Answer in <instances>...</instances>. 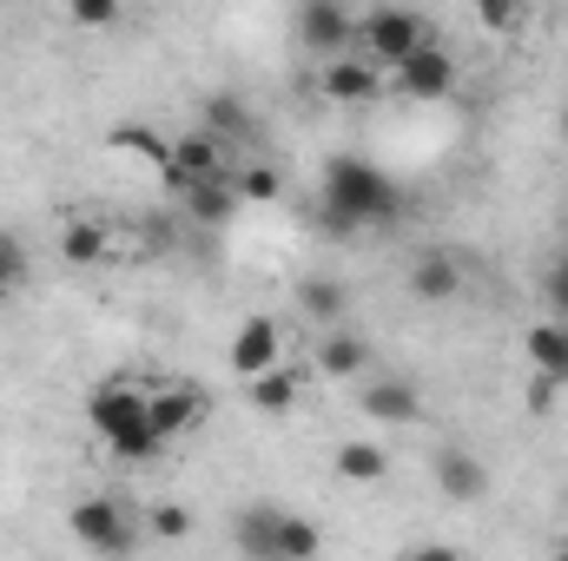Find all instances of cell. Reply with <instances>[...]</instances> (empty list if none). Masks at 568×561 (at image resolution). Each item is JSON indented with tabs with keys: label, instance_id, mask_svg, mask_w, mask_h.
<instances>
[{
	"label": "cell",
	"instance_id": "6da1fadb",
	"mask_svg": "<svg viewBox=\"0 0 568 561\" xmlns=\"http://www.w3.org/2000/svg\"><path fill=\"white\" fill-rule=\"evenodd\" d=\"M404 198L397 185L384 178V165L357 159V152H337L324 165V225L331 232H371V225H397Z\"/></svg>",
	"mask_w": 568,
	"mask_h": 561
},
{
	"label": "cell",
	"instance_id": "7a4b0ae2",
	"mask_svg": "<svg viewBox=\"0 0 568 561\" xmlns=\"http://www.w3.org/2000/svg\"><path fill=\"white\" fill-rule=\"evenodd\" d=\"M424 40H436V27H429L417 7H377V13H364V20H357V47H364L384 73H390L397 60H410Z\"/></svg>",
	"mask_w": 568,
	"mask_h": 561
},
{
	"label": "cell",
	"instance_id": "3957f363",
	"mask_svg": "<svg viewBox=\"0 0 568 561\" xmlns=\"http://www.w3.org/2000/svg\"><path fill=\"white\" fill-rule=\"evenodd\" d=\"M159 178L185 198L192 185H212V178H232V152H225V140L212 133V126H199V133H185V140H172V152H165V165H159Z\"/></svg>",
	"mask_w": 568,
	"mask_h": 561
},
{
	"label": "cell",
	"instance_id": "277c9868",
	"mask_svg": "<svg viewBox=\"0 0 568 561\" xmlns=\"http://www.w3.org/2000/svg\"><path fill=\"white\" fill-rule=\"evenodd\" d=\"M67 522H73V542L93 549V555H133V542H140L126 502H113V496H87V502H73Z\"/></svg>",
	"mask_w": 568,
	"mask_h": 561
},
{
	"label": "cell",
	"instance_id": "5b68a950",
	"mask_svg": "<svg viewBox=\"0 0 568 561\" xmlns=\"http://www.w3.org/2000/svg\"><path fill=\"white\" fill-rule=\"evenodd\" d=\"M390 93H404V100H449L456 93V53L443 47V40H424L410 60H397L390 67Z\"/></svg>",
	"mask_w": 568,
	"mask_h": 561
},
{
	"label": "cell",
	"instance_id": "8992f818",
	"mask_svg": "<svg viewBox=\"0 0 568 561\" xmlns=\"http://www.w3.org/2000/svg\"><path fill=\"white\" fill-rule=\"evenodd\" d=\"M317 86H324V100L331 106H371L377 93H384V67L371 60V53H331L324 60V73H317Z\"/></svg>",
	"mask_w": 568,
	"mask_h": 561
},
{
	"label": "cell",
	"instance_id": "52a82bcc",
	"mask_svg": "<svg viewBox=\"0 0 568 561\" xmlns=\"http://www.w3.org/2000/svg\"><path fill=\"white\" fill-rule=\"evenodd\" d=\"M297 40H304V53L331 60V53L357 47V13L344 0H304L297 7Z\"/></svg>",
	"mask_w": 568,
	"mask_h": 561
},
{
	"label": "cell",
	"instance_id": "ba28073f",
	"mask_svg": "<svg viewBox=\"0 0 568 561\" xmlns=\"http://www.w3.org/2000/svg\"><path fill=\"white\" fill-rule=\"evenodd\" d=\"M145 417H152V390L126 384V377H113V384H100V390L87 397V422H93L100 442H113L120 429H133V422H145Z\"/></svg>",
	"mask_w": 568,
	"mask_h": 561
},
{
	"label": "cell",
	"instance_id": "9c48e42d",
	"mask_svg": "<svg viewBox=\"0 0 568 561\" xmlns=\"http://www.w3.org/2000/svg\"><path fill=\"white\" fill-rule=\"evenodd\" d=\"M205 417H212V397H205L199 384H159V390H152V422H159L165 442H172V436H192Z\"/></svg>",
	"mask_w": 568,
	"mask_h": 561
},
{
	"label": "cell",
	"instance_id": "30bf717a",
	"mask_svg": "<svg viewBox=\"0 0 568 561\" xmlns=\"http://www.w3.org/2000/svg\"><path fill=\"white\" fill-rule=\"evenodd\" d=\"M429 482H436L449 502H483V496H489V469H483L469 449H436V456H429Z\"/></svg>",
	"mask_w": 568,
	"mask_h": 561
},
{
	"label": "cell",
	"instance_id": "8fae6325",
	"mask_svg": "<svg viewBox=\"0 0 568 561\" xmlns=\"http://www.w3.org/2000/svg\"><path fill=\"white\" fill-rule=\"evenodd\" d=\"M284 357V330L272 317H245L239 330H232V370L239 377H258V370H272Z\"/></svg>",
	"mask_w": 568,
	"mask_h": 561
},
{
	"label": "cell",
	"instance_id": "7c38bea8",
	"mask_svg": "<svg viewBox=\"0 0 568 561\" xmlns=\"http://www.w3.org/2000/svg\"><path fill=\"white\" fill-rule=\"evenodd\" d=\"M297 370H284V357L272 364V370H258V377H245V404L258 410V417H291L297 410Z\"/></svg>",
	"mask_w": 568,
	"mask_h": 561
},
{
	"label": "cell",
	"instance_id": "4fadbf2b",
	"mask_svg": "<svg viewBox=\"0 0 568 561\" xmlns=\"http://www.w3.org/2000/svg\"><path fill=\"white\" fill-rule=\"evenodd\" d=\"M410 297H417V304H449V297H463V265H456L449 252H424V258L410 265Z\"/></svg>",
	"mask_w": 568,
	"mask_h": 561
},
{
	"label": "cell",
	"instance_id": "5bb4252c",
	"mask_svg": "<svg viewBox=\"0 0 568 561\" xmlns=\"http://www.w3.org/2000/svg\"><path fill=\"white\" fill-rule=\"evenodd\" d=\"M357 410H364L371 422H417L424 397H417V384H404V377H384V384H371V390L357 397Z\"/></svg>",
	"mask_w": 568,
	"mask_h": 561
},
{
	"label": "cell",
	"instance_id": "9a60e30c",
	"mask_svg": "<svg viewBox=\"0 0 568 561\" xmlns=\"http://www.w3.org/2000/svg\"><path fill=\"white\" fill-rule=\"evenodd\" d=\"M60 258L67 265H106L113 258V232L100 218H67L60 225Z\"/></svg>",
	"mask_w": 568,
	"mask_h": 561
},
{
	"label": "cell",
	"instance_id": "2e32d148",
	"mask_svg": "<svg viewBox=\"0 0 568 561\" xmlns=\"http://www.w3.org/2000/svg\"><path fill=\"white\" fill-rule=\"evenodd\" d=\"M278 522H284V509H272V502H252L245 516H239V555H252V561H278Z\"/></svg>",
	"mask_w": 568,
	"mask_h": 561
},
{
	"label": "cell",
	"instance_id": "e0dca14e",
	"mask_svg": "<svg viewBox=\"0 0 568 561\" xmlns=\"http://www.w3.org/2000/svg\"><path fill=\"white\" fill-rule=\"evenodd\" d=\"M523 350H529L536 370H549V377H562L568 384V317H542V324H529Z\"/></svg>",
	"mask_w": 568,
	"mask_h": 561
},
{
	"label": "cell",
	"instance_id": "ac0fdd59",
	"mask_svg": "<svg viewBox=\"0 0 568 561\" xmlns=\"http://www.w3.org/2000/svg\"><path fill=\"white\" fill-rule=\"evenodd\" d=\"M245 198H239V185L232 178H212V185H192L185 192V212L205 225V232H219V225H232V212H239Z\"/></svg>",
	"mask_w": 568,
	"mask_h": 561
},
{
	"label": "cell",
	"instance_id": "d6986e66",
	"mask_svg": "<svg viewBox=\"0 0 568 561\" xmlns=\"http://www.w3.org/2000/svg\"><path fill=\"white\" fill-rule=\"evenodd\" d=\"M364 364H371V344L351 337V330H331V337L317 344V370H324V377H357Z\"/></svg>",
	"mask_w": 568,
	"mask_h": 561
},
{
	"label": "cell",
	"instance_id": "ffe728a7",
	"mask_svg": "<svg viewBox=\"0 0 568 561\" xmlns=\"http://www.w3.org/2000/svg\"><path fill=\"white\" fill-rule=\"evenodd\" d=\"M205 126H212L219 140H258V120H252V106H245V100H232V93L205 100Z\"/></svg>",
	"mask_w": 568,
	"mask_h": 561
},
{
	"label": "cell",
	"instance_id": "44dd1931",
	"mask_svg": "<svg viewBox=\"0 0 568 561\" xmlns=\"http://www.w3.org/2000/svg\"><path fill=\"white\" fill-rule=\"evenodd\" d=\"M106 145H113V152H133V159H145V165H165V152H172V140L152 133V126H140V120H120V126L106 133Z\"/></svg>",
	"mask_w": 568,
	"mask_h": 561
},
{
	"label": "cell",
	"instance_id": "7402d4cb",
	"mask_svg": "<svg viewBox=\"0 0 568 561\" xmlns=\"http://www.w3.org/2000/svg\"><path fill=\"white\" fill-rule=\"evenodd\" d=\"M297 297H304V310H311L317 324H337V317L351 310V284H337V278H304Z\"/></svg>",
	"mask_w": 568,
	"mask_h": 561
},
{
	"label": "cell",
	"instance_id": "603a6c76",
	"mask_svg": "<svg viewBox=\"0 0 568 561\" xmlns=\"http://www.w3.org/2000/svg\"><path fill=\"white\" fill-rule=\"evenodd\" d=\"M337 476H344V482H384V476H390V456H384L377 442H344V449H337Z\"/></svg>",
	"mask_w": 568,
	"mask_h": 561
},
{
	"label": "cell",
	"instance_id": "cb8c5ba5",
	"mask_svg": "<svg viewBox=\"0 0 568 561\" xmlns=\"http://www.w3.org/2000/svg\"><path fill=\"white\" fill-rule=\"evenodd\" d=\"M317 549H324V536H317L304 516H284L278 522V561H311Z\"/></svg>",
	"mask_w": 568,
	"mask_h": 561
},
{
	"label": "cell",
	"instance_id": "d4e9b609",
	"mask_svg": "<svg viewBox=\"0 0 568 561\" xmlns=\"http://www.w3.org/2000/svg\"><path fill=\"white\" fill-rule=\"evenodd\" d=\"M232 185H239L245 205H272V198L284 192V178L272 172V165H245V172H232Z\"/></svg>",
	"mask_w": 568,
	"mask_h": 561
},
{
	"label": "cell",
	"instance_id": "484cf974",
	"mask_svg": "<svg viewBox=\"0 0 568 561\" xmlns=\"http://www.w3.org/2000/svg\"><path fill=\"white\" fill-rule=\"evenodd\" d=\"M120 13H126V0H67V20H73V27H93V33L113 27Z\"/></svg>",
	"mask_w": 568,
	"mask_h": 561
},
{
	"label": "cell",
	"instance_id": "4316f807",
	"mask_svg": "<svg viewBox=\"0 0 568 561\" xmlns=\"http://www.w3.org/2000/svg\"><path fill=\"white\" fill-rule=\"evenodd\" d=\"M523 404H529V417H549V410L562 404V377L536 370V377H529V390H523Z\"/></svg>",
	"mask_w": 568,
	"mask_h": 561
},
{
	"label": "cell",
	"instance_id": "83f0119b",
	"mask_svg": "<svg viewBox=\"0 0 568 561\" xmlns=\"http://www.w3.org/2000/svg\"><path fill=\"white\" fill-rule=\"evenodd\" d=\"M13 284H27V252H20V245L0 232V304L13 297Z\"/></svg>",
	"mask_w": 568,
	"mask_h": 561
},
{
	"label": "cell",
	"instance_id": "f1b7e54d",
	"mask_svg": "<svg viewBox=\"0 0 568 561\" xmlns=\"http://www.w3.org/2000/svg\"><path fill=\"white\" fill-rule=\"evenodd\" d=\"M152 536H159V542H179V536H192V509H179V502H159V509H152Z\"/></svg>",
	"mask_w": 568,
	"mask_h": 561
},
{
	"label": "cell",
	"instance_id": "f546056e",
	"mask_svg": "<svg viewBox=\"0 0 568 561\" xmlns=\"http://www.w3.org/2000/svg\"><path fill=\"white\" fill-rule=\"evenodd\" d=\"M476 20H483L489 33H509V27L523 20V0H476Z\"/></svg>",
	"mask_w": 568,
	"mask_h": 561
},
{
	"label": "cell",
	"instance_id": "4dcf8cb0",
	"mask_svg": "<svg viewBox=\"0 0 568 561\" xmlns=\"http://www.w3.org/2000/svg\"><path fill=\"white\" fill-rule=\"evenodd\" d=\"M542 297H549V310H556V317H568V258L542 272Z\"/></svg>",
	"mask_w": 568,
	"mask_h": 561
},
{
	"label": "cell",
	"instance_id": "1f68e13d",
	"mask_svg": "<svg viewBox=\"0 0 568 561\" xmlns=\"http://www.w3.org/2000/svg\"><path fill=\"white\" fill-rule=\"evenodd\" d=\"M556 555H562V561H568V542H562V549H556Z\"/></svg>",
	"mask_w": 568,
	"mask_h": 561
},
{
	"label": "cell",
	"instance_id": "d6a6232c",
	"mask_svg": "<svg viewBox=\"0 0 568 561\" xmlns=\"http://www.w3.org/2000/svg\"><path fill=\"white\" fill-rule=\"evenodd\" d=\"M562 140H568V113H562Z\"/></svg>",
	"mask_w": 568,
	"mask_h": 561
},
{
	"label": "cell",
	"instance_id": "836d02e7",
	"mask_svg": "<svg viewBox=\"0 0 568 561\" xmlns=\"http://www.w3.org/2000/svg\"><path fill=\"white\" fill-rule=\"evenodd\" d=\"M562 258H568V252H562Z\"/></svg>",
	"mask_w": 568,
	"mask_h": 561
}]
</instances>
